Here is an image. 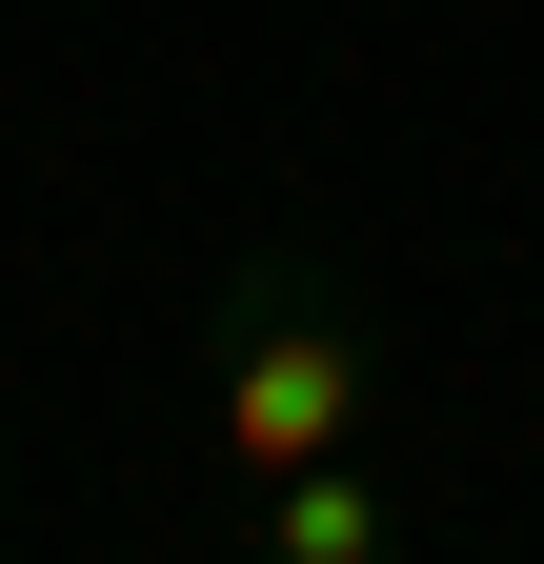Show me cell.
Instances as JSON below:
<instances>
[{"instance_id":"1","label":"cell","mask_w":544,"mask_h":564,"mask_svg":"<svg viewBox=\"0 0 544 564\" xmlns=\"http://www.w3.org/2000/svg\"><path fill=\"white\" fill-rule=\"evenodd\" d=\"M363 282H344V242H242L222 262V303H202V423H222V464L242 484H283V464H344L363 444Z\"/></svg>"},{"instance_id":"2","label":"cell","mask_w":544,"mask_h":564,"mask_svg":"<svg viewBox=\"0 0 544 564\" xmlns=\"http://www.w3.org/2000/svg\"><path fill=\"white\" fill-rule=\"evenodd\" d=\"M242 564H403V524H383V484H363V444L344 464H283V484H242Z\"/></svg>"}]
</instances>
